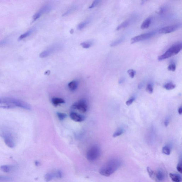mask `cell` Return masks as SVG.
I'll use <instances>...</instances> for the list:
<instances>
[{"label": "cell", "instance_id": "15", "mask_svg": "<svg viewBox=\"0 0 182 182\" xmlns=\"http://www.w3.org/2000/svg\"><path fill=\"white\" fill-rule=\"evenodd\" d=\"M152 18L149 17L144 21L141 25L142 29L144 30L149 28L151 23Z\"/></svg>", "mask_w": 182, "mask_h": 182}, {"label": "cell", "instance_id": "18", "mask_svg": "<svg viewBox=\"0 0 182 182\" xmlns=\"http://www.w3.org/2000/svg\"><path fill=\"white\" fill-rule=\"evenodd\" d=\"M78 85V83L77 81H73L69 83L68 87L70 90L74 92L77 88Z\"/></svg>", "mask_w": 182, "mask_h": 182}, {"label": "cell", "instance_id": "40", "mask_svg": "<svg viewBox=\"0 0 182 182\" xmlns=\"http://www.w3.org/2000/svg\"><path fill=\"white\" fill-rule=\"evenodd\" d=\"M178 113L180 114H182V108L181 107H180V108L178 109Z\"/></svg>", "mask_w": 182, "mask_h": 182}, {"label": "cell", "instance_id": "41", "mask_svg": "<svg viewBox=\"0 0 182 182\" xmlns=\"http://www.w3.org/2000/svg\"><path fill=\"white\" fill-rule=\"evenodd\" d=\"M123 78H122L120 80L119 83H123Z\"/></svg>", "mask_w": 182, "mask_h": 182}, {"label": "cell", "instance_id": "28", "mask_svg": "<svg viewBox=\"0 0 182 182\" xmlns=\"http://www.w3.org/2000/svg\"><path fill=\"white\" fill-rule=\"evenodd\" d=\"M57 116L60 120L62 121L67 117V114L63 113L58 112L57 113Z\"/></svg>", "mask_w": 182, "mask_h": 182}, {"label": "cell", "instance_id": "9", "mask_svg": "<svg viewBox=\"0 0 182 182\" xmlns=\"http://www.w3.org/2000/svg\"><path fill=\"white\" fill-rule=\"evenodd\" d=\"M167 173L163 168H159L155 172L154 179L156 182H164L167 178Z\"/></svg>", "mask_w": 182, "mask_h": 182}, {"label": "cell", "instance_id": "30", "mask_svg": "<svg viewBox=\"0 0 182 182\" xmlns=\"http://www.w3.org/2000/svg\"><path fill=\"white\" fill-rule=\"evenodd\" d=\"M127 73L131 78H133L134 77L136 74V72L133 69H130L127 71Z\"/></svg>", "mask_w": 182, "mask_h": 182}, {"label": "cell", "instance_id": "8", "mask_svg": "<svg viewBox=\"0 0 182 182\" xmlns=\"http://www.w3.org/2000/svg\"><path fill=\"white\" fill-rule=\"evenodd\" d=\"M72 107L73 109H77L82 112H85L88 110V105L86 101L81 99L74 103Z\"/></svg>", "mask_w": 182, "mask_h": 182}, {"label": "cell", "instance_id": "32", "mask_svg": "<svg viewBox=\"0 0 182 182\" xmlns=\"http://www.w3.org/2000/svg\"><path fill=\"white\" fill-rule=\"evenodd\" d=\"M147 92L150 94H152L153 92V89L152 85L150 84H149L147 85L146 88Z\"/></svg>", "mask_w": 182, "mask_h": 182}, {"label": "cell", "instance_id": "35", "mask_svg": "<svg viewBox=\"0 0 182 182\" xmlns=\"http://www.w3.org/2000/svg\"><path fill=\"white\" fill-rule=\"evenodd\" d=\"M176 168H177V170L178 172H179L180 173H182V164L181 161H180L179 163L178 164Z\"/></svg>", "mask_w": 182, "mask_h": 182}, {"label": "cell", "instance_id": "42", "mask_svg": "<svg viewBox=\"0 0 182 182\" xmlns=\"http://www.w3.org/2000/svg\"><path fill=\"white\" fill-rule=\"evenodd\" d=\"M35 165H38L39 164V162H38L37 161H36L35 162Z\"/></svg>", "mask_w": 182, "mask_h": 182}, {"label": "cell", "instance_id": "13", "mask_svg": "<svg viewBox=\"0 0 182 182\" xmlns=\"http://www.w3.org/2000/svg\"><path fill=\"white\" fill-rule=\"evenodd\" d=\"M70 116L71 119L76 122H82L85 119L84 116L76 112H72L70 113Z\"/></svg>", "mask_w": 182, "mask_h": 182}, {"label": "cell", "instance_id": "12", "mask_svg": "<svg viewBox=\"0 0 182 182\" xmlns=\"http://www.w3.org/2000/svg\"><path fill=\"white\" fill-rule=\"evenodd\" d=\"M52 6L49 4L44 5L40 9L39 11L36 12L34 15L33 18L34 21H35L40 17L43 13L50 12L52 10Z\"/></svg>", "mask_w": 182, "mask_h": 182}, {"label": "cell", "instance_id": "10", "mask_svg": "<svg viewBox=\"0 0 182 182\" xmlns=\"http://www.w3.org/2000/svg\"><path fill=\"white\" fill-rule=\"evenodd\" d=\"M182 26L181 23H179L178 24H175L170 26H167L161 28L159 31L160 34H167L170 33L179 29L181 28Z\"/></svg>", "mask_w": 182, "mask_h": 182}, {"label": "cell", "instance_id": "31", "mask_svg": "<svg viewBox=\"0 0 182 182\" xmlns=\"http://www.w3.org/2000/svg\"><path fill=\"white\" fill-rule=\"evenodd\" d=\"M167 69H168L169 70L172 71V72L175 71L176 69V66L175 64L174 63L170 64L169 65Z\"/></svg>", "mask_w": 182, "mask_h": 182}, {"label": "cell", "instance_id": "34", "mask_svg": "<svg viewBox=\"0 0 182 182\" xmlns=\"http://www.w3.org/2000/svg\"><path fill=\"white\" fill-rule=\"evenodd\" d=\"M76 8V7H73V8L70 9V10H67V11L65 12V13L63 14V16H65L69 15V14L71 13L74 10H75Z\"/></svg>", "mask_w": 182, "mask_h": 182}, {"label": "cell", "instance_id": "6", "mask_svg": "<svg viewBox=\"0 0 182 182\" xmlns=\"http://www.w3.org/2000/svg\"><path fill=\"white\" fill-rule=\"evenodd\" d=\"M156 31L155 30L140 35L135 36L131 39V43L132 44L139 42L151 38L156 34Z\"/></svg>", "mask_w": 182, "mask_h": 182}, {"label": "cell", "instance_id": "4", "mask_svg": "<svg viewBox=\"0 0 182 182\" xmlns=\"http://www.w3.org/2000/svg\"><path fill=\"white\" fill-rule=\"evenodd\" d=\"M0 135L3 138L7 146L11 148L15 147V138L12 132L8 130H3L0 132Z\"/></svg>", "mask_w": 182, "mask_h": 182}, {"label": "cell", "instance_id": "22", "mask_svg": "<svg viewBox=\"0 0 182 182\" xmlns=\"http://www.w3.org/2000/svg\"><path fill=\"white\" fill-rule=\"evenodd\" d=\"M125 38L124 37H121L120 39H118L116 40L113 42L112 43H111L110 46L112 47H114L117 46L121 44V43L123 42V41H124Z\"/></svg>", "mask_w": 182, "mask_h": 182}, {"label": "cell", "instance_id": "16", "mask_svg": "<svg viewBox=\"0 0 182 182\" xmlns=\"http://www.w3.org/2000/svg\"><path fill=\"white\" fill-rule=\"evenodd\" d=\"M52 104L54 106H57L58 105L65 103V100L60 98H53L52 99Z\"/></svg>", "mask_w": 182, "mask_h": 182}, {"label": "cell", "instance_id": "20", "mask_svg": "<svg viewBox=\"0 0 182 182\" xmlns=\"http://www.w3.org/2000/svg\"><path fill=\"white\" fill-rule=\"evenodd\" d=\"M91 21V20L90 19H88L85 20L84 21L82 22L81 23H80L78 25L77 29L79 30L83 29L85 28L87 25L90 24Z\"/></svg>", "mask_w": 182, "mask_h": 182}, {"label": "cell", "instance_id": "24", "mask_svg": "<svg viewBox=\"0 0 182 182\" xmlns=\"http://www.w3.org/2000/svg\"><path fill=\"white\" fill-rule=\"evenodd\" d=\"M93 42L92 41H87L81 43V45L83 48H88L92 46Z\"/></svg>", "mask_w": 182, "mask_h": 182}, {"label": "cell", "instance_id": "39", "mask_svg": "<svg viewBox=\"0 0 182 182\" xmlns=\"http://www.w3.org/2000/svg\"><path fill=\"white\" fill-rule=\"evenodd\" d=\"M169 119H167L164 121V124L165 127L168 126L169 124Z\"/></svg>", "mask_w": 182, "mask_h": 182}, {"label": "cell", "instance_id": "1", "mask_svg": "<svg viewBox=\"0 0 182 182\" xmlns=\"http://www.w3.org/2000/svg\"><path fill=\"white\" fill-rule=\"evenodd\" d=\"M122 164V161L119 158H111L100 169V174L102 175L108 177L116 172Z\"/></svg>", "mask_w": 182, "mask_h": 182}, {"label": "cell", "instance_id": "19", "mask_svg": "<svg viewBox=\"0 0 182 182\" xmlns=\"http://www.w3.org/2000/svg\"><path fill=\"white\" fill-rule=\"evenodd\" d=\"M131 21L130 20H127L123 22L121 24H120L118 26L116 29V30L119 31L122 29H124L126 28L127 27L129 26L131 23Z\"/></svg>", "mask_w": 182, "mask_h": 182}, {"label": "cell", "instance_id": "21", "mask_svg": "<svg viewBox=\"0 0 182 182\" xmlns=\"http://www.w3.org/2000/svg\"><path fill=\"white\" fill-rule=\"evenodd\" d=\"M34 29H31L27 31L26 32L24 33V34H22L21 36H19V40H21L23 39H24L25 38H26L28 36H29L32 33V32H34Z\"/></svg>", "mask_w": 182, "mask_h": 182}, {"label": "cell", "instance_id": "17", "mask_svg": "<svg viewBox=\"0 0 182 182\" xmlns=\"http://www.w3.org/2000/svg\"><path fill=\"white\" fill-rule=\"evenodd\" d=\"M169 176L173 182H181L182 181V178L179 175L170 173L169 174Z\"/></svg>", "mask_w": 182, "mask_h": 182}, {"label": "cell", "instance_id": "26", "mask_svg": "<svg viewBox=\"0 0 182 182\" xmlns=\"http://www.w3.org/2000/svg\"><path fill=\"white\" fill-rule=\"evenodd\" d=\"M124 132V130L123 129L120 128L118 129V130L114 133L113 135V137L115 138L121 136L123 133Z\"/></svg>", "mask_w": 182, "mask_h": 182}, {"label": "cell", "instance_id": "25", "mask_svg": "<svg viewBox=\"0 0 182 182\" xmlns=\"http://www.w3.org/2000/svg\"><path fill=\"white\" fill-rule=\"evenodd\" d=\"M171 150L170 147L165 145L162 148V153L166 155H169L171 153Z\"/></svg>", "mask_w": 182, "mask_h": 182}, {"label": "cell", "instance_id": "3", "mask_svg": "<svg viewBox=\"0 0 182 182\" xmlns=\"http://www.w3.org/2000/svg\"><path fill=\"white\" fill-rule=\"evenodd\" d=\"M182 48L181 43H178L177 44L173 45L164 54L158 57V60L161 61L176 55L181 51Z\"/></svg>", "mask_w": 182, "mask_h": 182}, {"label": "cell", "instance_id": "29", "mask_svg": "<svg viewBox=\"0 0 182 182\" xmlns=\"http://www.w3.org/2000/svg\"><path fill=\"white\" fill-rule=\"evenodd\" d=\"M12 178L7 176H0V182H5L11 181Z\"/></svg>", "mask_w": 182, "mask_h": 182}, {"label": "cell", "instance_id": "33", "mask_svg": "<svg viewBox=\"0 0 182 182\" xmlns=\"http://www.w3.org/2000/svg\"><path fill=\"white\" fill-rule=\"evenodd\" d=\"M101 1H99V0H96L89 7L90 9H92L94 8V7L97 6V5L99 4L100 2H101Z\"/></svg>", "mask_w": 182, "mask_h": 182}, {"label": "cell", "instance_id": "23", "mask_svg": "<svg viewBox=\"0 0 182 182\" xmlns=\"http://www.w3.org/2000/svg\"><path fill=\"white\" fill-rule=\"evenodd\" d=\"M176 87V85L172 82L167 83L164 86V88L167 90H173Z\"/></svg>", "mask_w": 182, "mask_h": 182}, {"label": "cell", "instance_id": "37", "mask_svg": "<svg viewBox=\"0 0 182 182\" xmlns=\"http://www.w3.org/2000/svg\"><path fill=\"white\" fill-rule=\"evenodd\" d=\"M166 9L165 7H162L159 9V10H158L157 12L158 14H163L164 12L165 11Z\"/></svg>", "mask_w": 182, "mask_h": 182}, {"label": "cell", "instance_id": "38", "mask_svg": "<svg viewBox=\"0 0 182 182\" xmlns=\"http://www.w3.org/2000/svg\"><path fill=\"white\" fill-rule=\"evenodd\" d=\"M7 42V40H6L0 41V46H3L4 45L6 44Z\"/></svg>", "mask_w": 182, "mask_h": 182}, {"label": "cell", "instance_id": "2", "mask_svg": "<svg viewBox=\"0 0 182 182\" xmlns=\"http://www.w3.org/2000/svg\"><path fill=\"white\" fill-rule=\"evenodd\" d=\"M21 107L30 110L31 107L28 103L21 100L11 98H0V108L10 109Z\"/></svg>", "mask_w": 182, "mask_h": 182}, {"label": "cell", "instance_id": "27", "mask_svg": "<svg viewBox=\"0 0 182 182\" xmlns=\"http://www.w3.org/2000/svg\"><path fill=\"white\" fill-rule=\"evenodd\" d=\"M147 172L148 173L149 176L150 177L152 178V179H154L155 172L153 170H152L151 168H150V167H147Z\"/></svg>", "mask_w": 182, "mask_h": 182}, {"label": "cell", "instance_id": "7", "mask_svg": "<svg viewBox=\"0 0 182 182\" xmlns=\"http://www.w3.org/2000/svg\"><path fill=\"white\" fill-rule=\"evenodd\" d=\"M61 48V45L56 44L50 46L47 50L43 51L40 54V57L44 58L48 57L51 54L54 53Z\"/></svg>", "mask_w": 182, "mask_h": 182}, {"label": "cell", "instance_id": "5", "mask_svg": "<svg viewBox=\"0 0 182 182\" xmlns=\"http://www.w3.org/2000/svg\"><path fill=\"white\" fill-rule=\"evenodd\" d=\"M101 150L98 145H94L89 149L86 154V158L90 161H94L99 158L101 155Z\"/></svg>", "mask_w": 182, "mask_h": 182}, {"label": "cell", "instance_id": "36", "mask_svg": "<svg viewBox=\"0 0 182 182\" xmlns=\"http://www.w3.org/2000/svg\"><path fill=\"white\" fill-rule=\"evenodd\" d=\"M135 100V98L134 97H132L130 99H129L128 101H127L126 102V104L127 106H130L132 104V103H133Z\"/></svg>", "mask_w": 182, "mask_h": 182}, {"label": "cell", "instance_id": "11", "mask_svg": "<svg viewBox=\"0 0 182 182\" xmlns=\"http://www.w3.org/2000/svg\"><path fill=\"white\" fill-rule=\"evenodd\" d=\"M62 172L61 171L57 170L55 172H48L45 175V179L46 182H49L55 178H61L62 177Z\"/></svg>", "mask_w": 182, "mask_h": 182}, {"label": "cell", "instance_id": "14", "mask_svg": "<svg viewBox=\"0 0 182 182\" xmlns=\"http://www.w3.org/2000/svg\"><path fill=\"white\" fill-rule=\"evenodd\" d=\"M16 167L13 165H3L0 167V170L5 173H10L15 170Z\"/></svg>", "mask_w": 182, "mask_h": 182}]
</instances>
